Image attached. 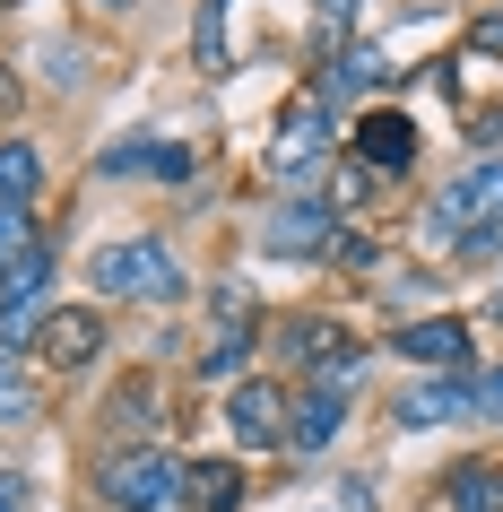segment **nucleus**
I'll return each instance as SVG.
<instances>
[{"label": "nucleus", "mask_w": 503, "mask_h": 512, "mask_svg": "<svg viewBox=\"0 0 503 512\" xmlns=\"http://www.w3.org/2000/svg\"><path fill=\"white\" fill-rule=\"evenodd\" d=\"M27 243H35V217H27V209H9V200H0V270H9V261H18Z\"/></svg>", "instance_id": "20"}, {"label": "nucleus", "mask_w": 503, "mask_h": 512, "mask_svg": "<svg viewBox=\"0 0 503 512\" xmlns=\"http://www.w3.org/2000/svg\"><path fill=\"white\" fill-rule=\"evenodd\" d=\"M356 157L373 165V174H399V165L417 157V122H408V113H365V122H356Z\"/></svg>", "instance_id": "10"}, {"label": "nucleus", "mask_w": 503, "mask_h": 512, "mask_svg": "<svg viewBox=\"0 0 503 512\" xmlns=\"http://www.w3.org/2000/svg\"><path fill=\"white\" fill-rule=\"evenodd\" d=\"M460 252H469V261H486V252H503V217H486V226H460Z\"/></svg>", "instance_id": "23"}, {"label": "nucleus", "mask_w": 503, "mask_h": 512, "mask_svg": "<svg viewBox=\"0 0 503 512\" xmlns=\"http://www.w3.org/2000/svg\"><path fill=\"white\" fill-rule=\"evenodd\" d=\"M356 27V0H321V35H347Z\"/></svg>", "instance_id": "24"}, {"label": "nucleus", "mask_w": 503, "mask_h": 512, "mask_svg": "<svg viewBox=\"0 0 503 512\" xmlns=\"http://www.w3.org/2000/svg\"><path fill=\"white\" fill-rule=\"evenodd\" d=\"M226 426L252 443V452H269L278 434H287V408H278V382H235L226 391Z\"/></svg>", "instance_id": "8"}, {"label": "nucleus", "mask_w": 503, "mask_h": 512, "mask_svg": "<svg viewBox=\"0 0 503 512\" xmlns=\"http://www.w3.org/2000/svg\"><path fill=\"white\" fill-rule=\"evenodd\" d=\"M321 157H330V105L321 96H295L278 113V131H269V174L304 183V174H321Z\"/></svg>", "instance_id": "3"}, {"label": "nucleus", "mask_w": 503, "mask_h": 512, "mask_svg": "<svg viewBox=\"0 0 503 512\" xmlns=\"http://www.w3.org/2000/svg\"><path fill=\"white\" fill-rule=\"evenodd\" d=\"M87 278L105 287V296H139V304H174L183 296V270H174V252L165 243H105Z\"/></svg>", "instance_id": "1"}, {"label": "nucleus", "mask_w": 503, "mask_h": 512, "mask_svg": "<svg viewBox=\"0 0 503 512\" xmlns=\"http://www.w3.org/2000/svg\"><path fill=\"white\" fill-rule=\"evenodd\" d=\"M451 512H503V469H451Z\"/></svg>", "instance_id": "16"}, {"label": "nucleus", "mask_w": 503, "mask_h": 512, "mask_svg": "<svg viewBox=\"0 0 503 512\" xmlns=\"http://www.w3.org/2000/svg\"><path fill=\"white\" fill-rule=\"evenodd\" d=\"M183 504L191 512H235L243 504V469L235 460H191L183 469Z\"/></svg>", "instance_id": "13"}, {"label": "nucleus", "mask_w": 503, "mask_h": 512, "mask_svg": "<svg viewBox=\"0 0 503 512\" xmlns=\"http://www.w3.org/2000/svg\"><path fill=\"white\" fill-rule=\"evenodd\" d=\"M339 339H347V330H330V322H313V313H287V322L269 330V348H278V356H304V365H321V356L339 348Z\"/></svg>", "instance_id": "14"}, {"label": "nucleus", "mask_w": 503, "mask_h": 512, "mask_svg": "<svg viewBox=\"0 0 503 512\" xmlns=\"http://www.w3.org/2000/svg\"><path fill=\"white\" fill-rule=\"evenodd\" d=\"M0 417H9V426H27V417H35V382L18 374V356H0Z\"/></svg>", "instance_id": "19"}, {"label": "nucleus", "mask_w": 503, "mask_h": 512, "mask_svg": "<svg viewBox=\"0 0 503 512\" xmlns=\"http://www.w3.org/2000/svg\"><path fill=\"white\" fill-rule=\"evenodd\" d=\"M35 183H44V157H35L27 139H9V148H0V200H9V209H27Z\"/></svg>", "instance_id": "15"}, {"label": "nucleus", "mask_w": 503, "mask_h": 512, "mask_svg": "<svg viewBox=\"0 0 503 512\" xmlns=\"http://www.w3.org/2000/svg\"><path fill=\"white\" fill-rule=\"evenodd\" d=\"M486 61H503V9L477 18V35H469V70H486Z\"/></svg>", "instance_id": "21"}, {"label": "nucleus", "mask_w": 503, "mask_h": 512, "mask_svg": "<svg viewBox=\"0 0 503 512\" xmlns=\"http://www.w3.org/2000/svg\"><path fill=\"white\" fill-rule=\"evenodd\" d=\"M469 417V374H425L399 391V426H451Z\"/></svg>", "instance_id": "9"}, {"label": "nucleus", "mask_w": 503, "mask_h": 512, "mask_svg": "<svg viewBox=\"0 0 503 512\" xmlns=\"http://www.w3.org/2000/svg\"><path fill=\"white\" fill-rule=\"evenodd\" d=\"M356 374H365V339H339V348L313 365V391H339V400H347V391H356Z\"/></svg>", "instance_id": "17"}, {"label": "nucleus", "mask_w": 503, "mask_h": 512, "mask_svg": "<svg viewBox=\"0 0 503 512\" xmlns=\"http://www.w3.org/2000/svg\"><path fill=\"white\" fill-rule=\"evenodd\" d=\"M469 417H503V374H469Z\"/></svg>", "instance_id": "22"}, {"label": "nucleus", "mask_w": 503, "mask_h": 512, "mask_svg": "<svg viewBox=\"0 0 503 512\" xmlns=\"http://www.w3.org/2000/svg\"><path fill=\"white\" fill-rule=\"evenodd\" d=\"M105 504L113 512H174L183 504V469L165 452H148V443L139 452H113L105 460Z\"/></svg>", "instance_id": "2"}, {"label": "nucleus", "mask_w": 503, "mask_h": 512, "mask_svg": "<svg viewBox=\"0 0 503 512\" xmlns=\"http://www.w3.org/2000/svg\"><path fill=\"white\" fill-rule=\"evenodd\" d=\"M339 417H347L339 391H313V382H304V400L287 408V443L295 452H330V443H339Z\"/></svg>", "instance_id": "12"}, {"label": "nucleus", "mask_w": 503, "mask_h": 512, "mask_svg": "<svg viewBox=\"0 0 503 512\" xmlns=\"http://www.w3.org/2000/svg\"><path fill=\"white\" fill-rule=\"evenodd\" d=\"M0 512H27V486L18 478H0Z\"/></svg>", "instance_id": "25"}, {"label": "nucleus", "mask_w": 503, "mask_h": 512, "mask_svg": "<svg viewBox=\"0 0 503 512\" xmlns=\"http://www.w3.org/2000/svg\"><path fill=\"white\" fill-rule=\"evenodd\" d=\"M399 356L425 365V374H460L469 365V322H408L399 330Z\"/></svg>", "instance_id": "11"}, {"label": "nucleus", "mask_w": 503, "mask_h": 512, "mask_svg": "<svg viewBox=\"0 0 503 512\" xmlns=\"http://www.w3.org/2000/svg\"><path fill=\"white\" fill-rule=\"evenodd\" d=\"M261 243L287 252V261H313V252H330L339 235H330V209H321V200H287V209L261 226Z\"/></svg>", "instance_id": "7"}, {"label": "nucleus", "mask_w": 503, "mask_h": 512, "mask_svg": "<svg viewBox=\"0 0 503 512\" xmlns=\"http://www.w3.org/2000/svg\"><path fill=\"white\" fill-rule=\"evenodd\" d=\"M35 348H44V365H53V374H87V365H96V348H105V313H53V322L35 330Z\"/></svg>", "instance_id": "5"}, {"label": "nucleus", "mask_w": 503, "mask_h": 512, "mask_svg": "<svg viewBox=\"0 0 503 512\" xmlns=\"http://www.w3.org/2000/svg\"><path fill=\"white\" fill-rule=\"evenodd\" d=\"M477 217H503V157L469 165V174L434 200V235H460V226H477Z\"/></svg>", "instance_id": "4"}, {"label": "nucleus", "mask_w": 503, "mask_h": 512, "mask_svg": "<svg viewBox=\"0 0 503 512\" xmlns=\"http://www.w3.org/2000/svg\"><path fill=\"white\" fill-rule=\"evenodd\" d=\"M191 53L209 61V70H226V61H235V44H226V0H209V9H200V27H191Z\"/></svg>", "instance_id": "18"}, {"label": "nucleus", "mask_w": 503, "mask_h": 512, "mask_svg": "<svg viewBox=\"0 0 503 512\" xmlns=\"http://www.w3.org/2000/svg\"><path fill=\"white\" fill-rule=\"evenodd\" d=\"M243 356H252V296L226 287V296H217V339H209V356H200V374H209V382H235Z\"/></svg>", "instance_id": "6"}]
</instances>
